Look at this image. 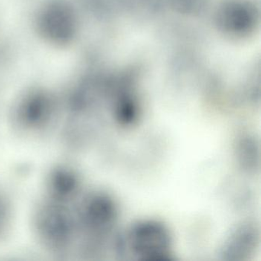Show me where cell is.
Masks as SVG:
<instances>
[{"label": "cell", "instance_id": "1", "mask_svg": "<svg viewBox=\"0 0 261 261\" xmlns=\"http://www.w3.org/2000/svg\"><path fill=\"white\" fill-rule=\"evenodd\" d=\"M134 250L142 256H163L168 253L169 238L164 227L157 223L140 224L131 234Z\"/></svg>", "mask_w": 261, "mask_h": 261}, {"label": "cell", "instance_id": "2", "mask_svg": "<svg viewBox=\"0 0 261 261\" xmlns=\"http://www.w3.org/2000/svg\"><path fill=\"white\" fill-rule=\"evenodd\" d=\"M6 219L5 207L3 204L2 201H0V230L4 226V221Z\"/></svg>", "mask_w": 261, "mask_h": 261}]
</instances>
